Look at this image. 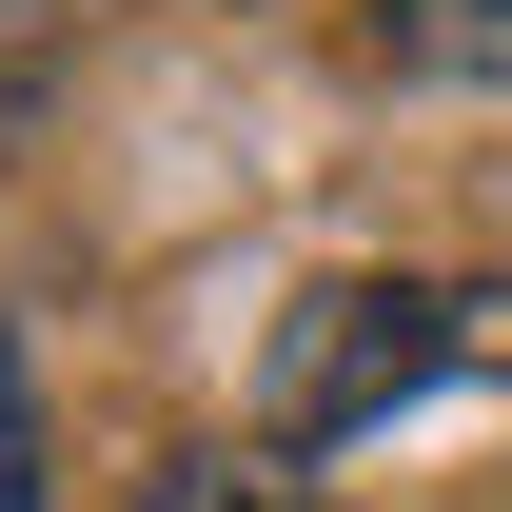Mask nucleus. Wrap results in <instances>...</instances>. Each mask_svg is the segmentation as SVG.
<instances>
[{
    "mask_svg": "<svg viewBox=\"0 0 512 512\" xmlns=\"http://www.w3.org/2000/svg\"><path fill=\"white\" fill-rule=\"evenodd\" d=\"M453 375H512V276H316L276 316V355H256V434L355 453L375 414H414Z\"/></svg>",
    "mask_w": 512,
    "mask_h": 512,
    "instance_id": "obj_1",
    "label": "nucleus"
},
{
    "mask_svg": "<svg viewBox=\"0 0 512 512\" xmlns=\"http://www.w3.org/2000/svg\"><path fill=\"white\" fill-rule=\"evenodd\" d=\"M375 79H414V99H512V0H375Z\"/></svg>",
    "mask_w": 512,
    "mask_h": 512,
    "instance_id": "obj_2",
    "label": "nucleus"
},
{
    "mask_svg": "<svg viewBox=\"0 0 512 512\" xmlns=\"http://www.w3.org/2000/svg\"><path fill=\"white\" fill-rule=\"evenodd\" d=\"M138 512H335V493L296 473V453H158V473H138Z\"/></svg>",
    "mask_w": 512,
    "mask_h": 512,
    "instance_id": "obj_3",
    "label": "nucleus"
},
{
    "mask_svg": "<svg viewBox=\"0 0 512 512\" xmlns=\"http://www.w3.org/2000/svg\"><path fill=\"white\" fill-rule=\"evenodd\" d=\"M60 473H40V375H20V316H0V512H40Z\"/></svg>",
    "mask_w": 512,
    "mask_h": 512,
    "instance_id": "obj_4",
    "label": "nucleus"
}]
</instances>
